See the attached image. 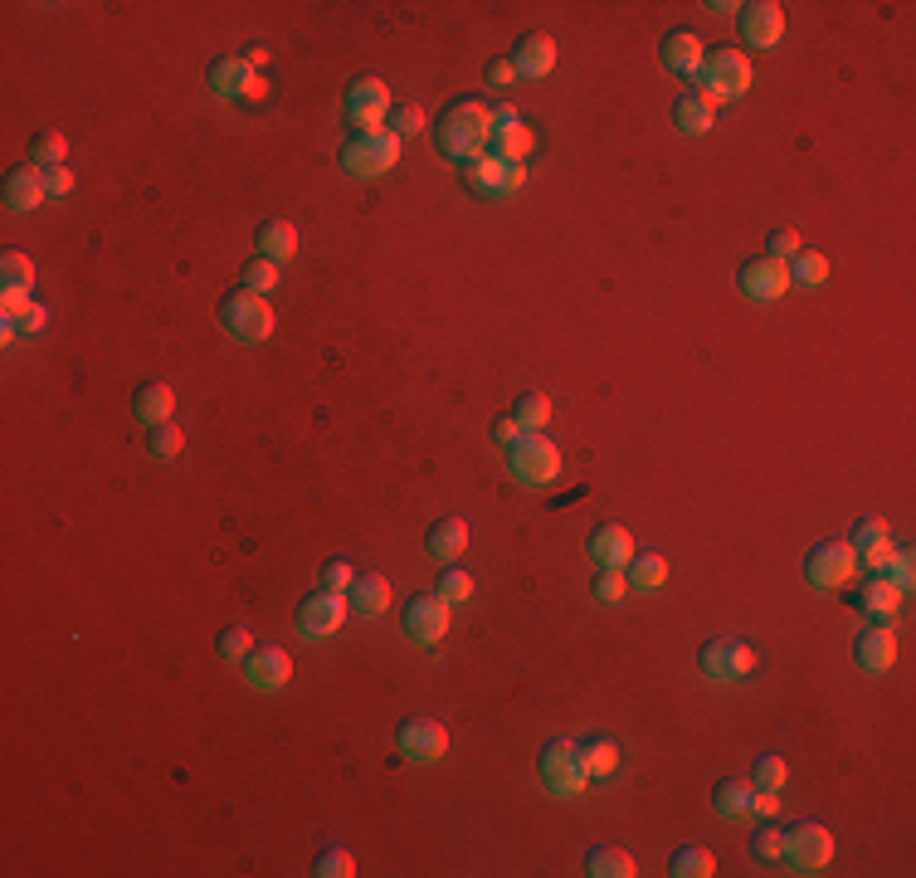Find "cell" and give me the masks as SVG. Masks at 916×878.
<instances>
[{
	"label": "cell",
	"instance_id": "6da1fadb",
	"mask_svg": "<svg viewBox=\"0 0 916 878\" xmlns=\"http://www.w3.org/2000/svg\"><path fill=\"white\" fill-rule=\"evenodd\" d=\"M434 142L449 162L468 166L478 156H488V142H493V108L478 103V98H463V103H449L444 118L434 128Z\"/></svg>",
	"mask_w": 916,
	"mask_h": 878
},
{
	"label": "cell",
	"instance_id": "7a4b0ae2",
	"mask_svg": "<svg viewBox=\"0 0 916 878\" xmlns=\"http://www.w3.org/2000/svg\"><path fill=\"white\" fill-rule=\"evenodd\" d=\"M693 84L711 108L731 103V98H746V88H751V59H746L741 50H731V44L707 50V59H703V69H697Z\"/></svg>",
	"mask_w": 916,
	"mask_h": 878
},
{
	"label": "cell",
	"instance_id": "3957f363",
	"mask_svg": "<svg viewBox=\"0 0 916 878\" xmlns=\"http://www.w3.org/2000/svg\"><path fill=\"white\" fill-rule=\"evenodd\" d=\"M220 322H224V332L234 337V342H268L274 337V308H268V298L264 293H249V288H234V293H224L220 298Z\"/></svg>",
	"mask_w": 916,
	"mask_h": 878
},
{
	"label": "cell",
	"instance_id": "277c9868",
	"mask_svg": "<svg viewBox=\"0 0 916 878\" xmlns=\"http://www.w3.org/2000/svg\"><path fill=\"white\" fill-rule=\"evenodd\" d=\"M507 469H512V479L527 483V489H547V483L561 479V449L541 430H522V439L507 449Z\"/></svg>",
	"mask_w": 916,
	"mask_h": 878
},
{
	"label": "cell",
	"instance_id": "5b68a950",
	"mask_svg": "<svg viewBox=\"0 0 916 878\" xmlns=\"http://www.w3.org/2000/svg\"><path fill=\"white\" fill-rule=\"evenodd\" d=\"M342 166L356 176V182H371V176H386L390 166H400V138L386 132H352L342 142Z\"/></svg>",
	"mask_w": 916,
	"mask_h": 878
},
{
	"label": "cell",
	"instance_id": "8992f818",
	"mask_svg": "<svg viewBox=\"0 0 916 878\" xmlns=\"http://www.w3.org/2000/svg\"><path fill=\"white\" fill-rule=\"evenodd\" d=\"M697 669H703V679H707V683L727 689V683H741L746 673L755 669V649H751V645H741V639L717 635V639H707V645L697 649Z\"/></svg>",
	"mask_w": 916,
	"mask_h": 878
},
{
	"label": "cell",
	"instance_id": "52a82bcc",
	"mask_svg": "<svg viewBox=\"0 0 916 878\" xmlns=\"http://www.w3.org/2000/svg\"><path fill=\"white\" fill-rule=\"evenodd\" d=\"M541 781H547L551 795H581L585 786H591L585 761H581V747H575L571 737L547 742V751H541Z\"/></svg>",
	"mask_w": 916,
	"mask_h": 878
},
{
	"label": "cell",
	"instance_id": "ba28073f",
	"mask_svg": "<svg viewBox=\"0 0 916 878\" xmlns=\"http://www.w3.org/2000/svg\"><path fill=\"white\" fill-rule=\"evenodd\" d=\"M780 859H785L795 874H824L829 859H834V835L824 825H814V820H805V825L785 830V849H780Z\"/></svg>",
	"mask_w": 916,
	"mask_h": 878
},
{
	"label": "cell",
	"instance_id": "9c48e42d",
	"mask_svg": "<svg viewBox=\"0 0 916 878\" xmlns=\"http://www.w3.org/2000/svg\"><path fill=\"white\" fill-rule=\"evenodd\" d=\"M390 88L380 84V78H356L352 88H346V122H352L356 132H386V122H390Z\"/></svg>",
	"mask_w": 916,
	"mask_h": 878
},
{
	"label": "cell",
	"instance_id": "30bf717a",
	"mask_svg": "<svg viewBox=\"0 0 916 878\" xmlns=\"http://www.w3.org/2000/svg\"><path fill=\"white\" fill-rule=\"evenodd\" d=\"M853 571H858V561H853V547L848 542H819L805 557V581L819 585V591H839V585H848Z\"/></svg>",
	"mask_w": 916,
	"mask_h": 878
},
{
	"label": "cell",
	"instance_id": "8fae6325",
	"mask_svg": "<svg viewBox=\"0 0 916 878\" xmlns=\"http://www.w3.org/2000/svg\"><path fill=\"white\" fill-rule=\"evenodd\" d=\"M395 747H400L405 761H439L449 751V732L444 723H434V717H405L400 732H395Z\"/></svg>",
	"mask_w": 916,
	"mask_h": 878
},
{
	"label": "cell",
	"instance_id": "7c38bea8",
	"mask_svg": "<svg viewBox=\"0 0 916 878\" xmlns=\"http://www.w3.org/2000/svg\"><path fill=\"white\" fill-rule=\"evenodd\" d=\"M737 284H741V293L751 303H775V298H785L790 288V268L780 264V259H771V254H761V259H746L741 264V274H737Z\"/></svg>",
	"mask_w": 916,
	"mask_h": 878
},
{
	"label": "cell",
	"instance_id": "4fadbf2b",
	"mask_svg": "<svg viewBox=\"0 0 916 878\" xmlns=\"http://www.w3.org/2000/svg\"><path fill=\"white\" fill-rule=\"evenodd\" d=\"M468 172V186L478 190V196H517L527 182V166H517V162H503V156H478V162H468L463 166Z\"/></svg>",
	"mask_w": 916,
	"mask_h": 878
},
{
	"label": "cell",
	"instance_id": "5bb4252c",
	"mask_svg": "<svg viewBox=\"0 0 916 878\" xmlns=\"http://www.w3.org/2000/svg\"><path fill=\"white\" fill-rule=\"evenodd\" d=\"M737 15H741V40L751 44V50H775V44L785 40V10H780L775 0H751Z\"/></svg>",
	"mask_w": 916,
	"mask_h": 878
},
{
	"label": "cell",
	"instance_id": "9a60e30c",
	"mask_svg": "<svg viewBox=\"0 0 916 878\" xmlns=\"http://www.w3.org/2000/svg\"><path fill=\"white\" fill-rule=\"evenodd\" d=\"M405 635H410L415 645L434 649L439 639L449 635V601H439V595H415V601L405 605Z\"/></svg>",
	"mask_w": 916,
	"mask_h": 878
},
{
	"label": "cell",
	"instance_id": "2e32d148",
	"mask_svg": "<svg viewBox=\"0 0 916 878\" xmlns=\"http://www.w3.org/2000/svg\"><path fill=\"white\" fill-rule=\"evenodd\" d=\"M531 146H537V138H531V128L522 118H517V108H497L493 112V142H488V152L493 156H503V162H517L522 166L527 156H531Z\"/></svg>",
	"mask_w": 916,
	"mask_h": 878
},
{
	"label": "cell",
	"instance_id": "e0dca14e",
	"mask_svg": "<svg viewBox=\"0 0 916 878\" xmlns=\"http://www.w3.org/2000/svg\"><path fill=\"white\" fill-rule=\"evenodd\" d=\"M288 679H293V659H288V649L264 645V649H254V655L244 659V683H249L254 693H278Z\"/></svg>",
	"mask_w": 916,
	"mask_h": 878
},
{
	"label": "cell",
	"instance_id": "ac0fdd59",
	"mask_svg": "<svg viewBox=\"0 0 916 878\" xmlns=\"http://www.w3.org/2000/svg\"><path fill=\"white\" fill-rule=\"evenodd\" d=\"M346 621V601L336 591H322V595H308V601L298 605V629L308 639H327V635H336Z\"/></svg>",
	"mask_w": 916,
	"mask_h": 878
},
{
	"label": "cell",
	"instance_id": "d6986e66",
	"mask_svg": "<svg viewBox=\"0 0 916 878\" xmlns=\"http://www.w3.org/2000/svg\"><path fill=\"white\" fill-rule=\"evenodd\" d=\"M853 561L858 567H868L873 571V577H882V571H887V561H892V533H887V523H878V517H863V523L853 527Z\"/></svg>",
	"mask_w": 916,
	"mask_h": 878
},
{
	"label": "cell",
	"instance_id": "ffe728a7",
	"mask_svg": "<svg viewBox=\"0 0 916 878\" xmlns=\"http://www.w3.org/2000/svg\"><path fill=\"white\" fill-rule=\"evenodd\" d=\"M853 659H858V669H868V673H887L892 663H897V635H892V625H868L863 635L853 639Z\"/></svg>",
	"mask_w": 916,
	"mask_h": 878
},
{
	"label": "cell",
	"instance_id": "44dd1931",
	"mask_svg": "<svg viewBox=\"0 0 916 878\" xmlns=\"http://www.w3.org/2000/svg\"><path fill=\"white\" fill-rule=\"evenodd\" d=\"M585 551L595 557V567L625 571V567H629V557H634V537H629L619 523H599L595 533H591V542H585Z\"/></svg>",
	"mask_w": 916,
	"mask_h": 878
},
{
	"label": "cell",
	"instance_id": "7402d4cb",
	"mask_svg": "<svg viewBox=\"0 0 916 878\" xmlns=\"http://www.w3.org/2000/svg\"><path fill=\"white\" fill-rule=\"evenodd\" d=\"M659 54H663V69H673L677 78H697V69H703V59H707V44L697 40L693 30H673Z\"/></svg>",
	"mask_w": 916,
	"mask_h": 878
},
{
	"label": "cell",
	"instance_id": "603a6c76",
	"mask_svg": "<svg viewBox=\"0 0 916 878\" xmlns=\"http://www.w3.org/2000/svg\"><path fill=\"white\" fill-rule=\"evenodd\" d=\"M424 547H429V557H434V561L454 567L463 551H468V523H463V517H439V523L424 533Z\"/></svg>",
	"mask_w": 916,
	"mask_h": 878
},
{
	"label": "cell",
	"instance_id": "cb8c5ba5",
	"mask_svg": "<svg viewBox=\"0 0 916 878\" xmlns=\"http://www.w3.org/2000/svg\"><path fill=\"white\" fill-rule=\"evenodd\" d=\"M386 605H390V581L376 577V571L356 577L352 591H346V611L361 615V621H376V615H386Z\"/></svg>",
	"mask_w": 916,
	"mask_h": 878
},
{
	"label": "cell",
	"instance_id": "d4e9b609",
	"mask_svg": "<svg viewBox=\"0 0 916 878\" xmlns=\"http://www.w3.org/2000/svg\"><path fill=\"white\" fill-rule=\"evenodd\" d=\"M512 69L522 78H547L556 69V44H551V35H527L512 50Z\"/></svg>",
	"mask_w": 916,
	"mask_h": 878
},
{
	"label": "cell",
	"instance_id": "484cf974",
	"mask_svg": "<svg viewBox=\"0 0 916 878\" xmlns=\"http://www.w3.org/2000/svg\"><path fill=\"white\" fill-rule=\"evenodd\" d=\"M258 244V259H268V264H288L293 254H298V230H293L288 220H264L254 234Z\"/></svg>",
	"mask_w": 916,
	"mask_h": 878
},
{
	"label": "cell",
	"instance_id": "4316f807",
	"mask_svg": "<svg viewBox=\"0 0 916 878\" xmlns=\"http://www.w3.org/2000/svg\"><path fill=\"white\" fill-rule=\"evenodd\" d=\"M254 78H258V69H249L244 54H234V59H214V64H210V88H214L220 98H244Z\"/></svg>",
	"mask_w": 916,
	"mask_h": 878
},
{
	"label": "cell",
	"instance_id": "83f0119b",
	"mask_svg": "<svg viewBox=\"0 0 916 878\" xmlns=\"http://www.w3.org/2000/svg\"><path fill=\"white\" fill-rule=\"evenodd\" d=\"M40 200H49V196H44L40 166H20V172L5 176V206L10 210H20V216H25V210H35Z\"/></svg>",
	"mask_w": 916,
	"mask_h": 878
},
{
	"label": "cell",
	"instance_id": "f1b7e54d",
	"mask_svg": "<svg viewBox=\"0 0 916 878\" xmlns=\"http://www.w3.org/2000/svg\"><path fill=\"white\" fill-rule=\"evenodd\" d=\"M176 410V391L162 386V381H152V386L137 391V400H132V415L146 425V430H156V425H166Z\"/></svg>",
	"mask_w": 916,
	"mask_h": 878
},
{
	"label": "cell",
	"instance_id": "f546056e",
	"mask_svg": "<svg viewBox=\"0 0 916 878\" xmlns=\"http://www.w3.org/2000/svg\"><path fill=\"white\" fill-rule=\"evenodd\" d=\"M858 611L873 615V621H882V625H892V615L902 611V591L887 577H873L863 591H858Z\"/></svg>",
	"mask_w": 916,
	"mask_h": 878
},
{
	"label": "cell",
	"instance_id": "4dcf8cb0",
	"mask_svg": "<svg viewBox=\"0 0 916 878\" xmlns=\"http://www.w3.org/2000/svg\"><path fill=\"white\" fill-rule=\"evenodd\" d=\"M711 122H717V108H711L703 94H683L673 103V128L687 132V138H707Z\"/></svg>",
	"mask_w": 916,
	"mask_h": 878
},
{
	"label": "cell",
	"instance_id": "1f68e13d",
	"mask_svg": "<svg viewBox=\"0 0 916 878\" xmlns=\"http://www.w3.org/2000/svg\"><path fill=\"white\" fill-rule=\"evenodd\" d=\"M585 874L591 878H634V854L629 849H615V844H595L591 854H585Z\"/></svg>",
	"mask_w": 916,
	"mask_h": 878
},
{
	"label": "cell",
	"instance_id": "d6a6232c",
	"mask_svg": "<svg viewBox=\"0 0 916 878\" xmlns=\"http://www.w3.org/2000/svg\"><path fill=\"white\" fill-rule=\"evenodd\" d=\"M625 581L634 585V591H649L653 595L663 581H669V561H663L659 551H643V557L634 551V557H629V567H625Z\"/></svg>",
	"mask_w": 916,
	"mask_h": 878
},
{
	"label": "cell",
	"instance_id": "836d02e7",
	"mask_svg": "<svg viewBox=\"0 0 916 878\" xmlns=\"http://www.w3.org/2000/svg\"><path fill=\"white\" fill-rule=\"evenodd\" d=\"M751 781H721L717 791H711V805H717L721 820H746L751 815Z\"/></svg>",
	"mask_w": 916,
	"mask_h": 878
},
{
	"label": "cell",
	"instance_id": "e575fe53",
	"mask_svg": "<svg viewBox=\"0 0 916 878\" xmlns=\"http://www.w3.org/2000/svg\"><path fill=\"white\" fill-rule=\"evenodd\" d=\"M669 874L673 878H711L717 874V859H711V849H703V844H683V849L673 854Z\"/></svg>",
	"mask_w": 916,
	"mask_h": 878
},
{
	"label": "cell",
	"instance_id": "d590c367",
	"mask_svg": "<svg viewBox=\"0 0 916 878\" xmlns=\"http://www.w3.org/2000/svg\"><path fill=\"white\" fill-rule=\"evenodd\" d=\"M581 761H585V776H591V781H605V776H615V767H619V747L609 737H595L581 747Z\"/></svg>",
	"mask_w": 916,
	"mask_h": 878
},
{
	"label": "cell",
	"instance_id": "8d00e7d4",
	"mask_svg": "<svg viewBox=\"0 0 916 878\" xmlns=\"http://www.w3.org/2000/svg\"><path fill=\"white\" fill-rule=\"evenodd\" d=\"M785 268H790V284H805V288L829 284V259H824V254H814V250H799Z\"/></svg>",
	"mask_w": 916,
	"mask_h": 878
},
{
	"label": "cell",
	"instance_id": "74e56055",
	"mask_svg": "<svg viewBox=\"0 0 916 878\" xmlns=\"http://www.w3.org/2000/svg\"><path fill=\"white\" fill-rule=\"evenodd\" d=\"M64 162H69V142H64L59 132H40V138L30 142V166L49 172V166H64Z\"/></svg>",
	"mask_w": 916,
	"mask_h": 878
},
{
	"label": "cell",
	"instance_id": "f35d334b",
	"mask_svg": "<svg viewBox=\"0 0 916 878\" xmlns=\"http://www.w3.org/2000/svg\"><path fill=\"white\" fill-rule=\"evenodd\" d=\"M0 288H20V293L35 288V259L10 250L5 259H0Z\"/></svg>",
	"mask_w": 916,
	"mask_h": 878
},
{
	"label": "cell",
	"instance_id": "ab89813d",
	"mask_svg": "<svg viewBox=\"0 0 916 878\" xmlns=\"http://www.w3.org/2000/svg\"><path fill=\"white\" fill-rule=\"evenodd\" d=\"M44 328H49V308H44V303H30L15 322H5V342H15V337H40Z\"/></svg>",
	"mask_w": 916,
	"mask_h": 878
},
{
	"label": "cell",
	"instance_id": "60d3db41",
	"mask_svg": "<svg viewBox=\"0 0 916 878\" xmlns=\"http://www.w3.org/2000/svg\"><path fill=\"white\" fill-rule=\"evenodd\" d=\"M240 284L249 288V293H274L278 288V264H268V259H249L244 264V274H240Z\"/></svg>",
	"mask_w": 916,
	"mask_h": 878
},
{
	"label": "cell",
	"instance_id": "b9f144b4",
	"mask_svg": "<svg viewBox=\"0 0 916 878\" xmlns=\"http://www.w3.org/2000/svg\"><path fill=\"white\" fill-rule=\"evenodd\" d=\"M312 874H318V878H352V874H356V859L342 849V844H332V849H322V854H318Z\"/></svg>",
	"mask_w": 916,
	"mask_h": 878
},
{
	"label": "cell",
	"instance_id": "7bdbcfd3",
	"mask_svg": "<svg viewBox=\"0 0 916 878\" xmlns=\"http://www.w3.org/2000/svg\"><path fill=\"white\" fill-rule=\"evenodd\" d=\"M785 776H790L785 761H780L775 751H765V757L755 761V771H751V786H755V791H780V786H785Z\"/></svg>",
	"mask_w": 916,
	"mask_h": 878
},
{
	"label": "cell",
	"instance_id": "ee69618b",
	"mask_svg": "<svg viewBox=\"0 0 916 878\" xmlns=\"http://www.w3.org/2000/svg\"><path fill=\"white\" fill-rule=\"evenodd\" d=\"M512 415H517V425H522V430H541V425L551 420V400L541 396V391H531V396L517 400Z\"/></svg>",
	"mask_w": 916,
	"mask_h": 878
},
{
	"label": "cell",
	"instance_id": "f6af8a7d",
	"mask_svg": "<svg viewBox=\"0 0 916 878\" xmlns=\"http://www.w3.org/2000/svg\"><path fill=\"white\" fill-rule=\"evenodd\" d=\"M434 595H439V601H449V605H463L473 595V577H468V571H459V567H444Z\"/></svg>",
	"mask_w": 916,
	"mask_h": 878
},
{
	"label": "cell",
	"instance_id": "bcb514c9",
	"mask_svg": "<svg viewBox=\"0 0 916 878\" xmlns=\"http://www.w3.org/2000/svg\"><path fill=\"white\" fill-rule=\"evenodd\" d=\"M386 128L405 142V138H420V132L429 128V122H424V112L415 108V103H400V108H390V122H386Z\"/></svg>",
	"mask_w": 916,
	"mask_h": 878
},
{
	"label": "cell",
	"instance_id": "7dc6e473",
	"mask_svg": "<svg viewBox=\"0 0 916 878\" xmlns=\"http://www.w3.org/2000/svg\"><path fill=\"white\" fill-rule=\"evenodd\" d=\"M180 445H186V435H180L172 420L156 425V430H146V449H152L156 459H176V454H180Z\"/></svg>",
	"mask_w": 916,
	"mask_h": 878
},
{
	"label": "cell",
	"instance_id": "c3c4849f",
	"mask_svg": "<svg viewBox=\"0 0 916 878\" xmlns=\"http://www.w3.org/2000/svg\"><path fill=\"white\" fill-rule=\"evenodd\" d=\"M214 649H220V659H249L254 655V635L240 629V625H230L220 639H214Z\"/></svg>",
	"mask_w": 916,
	"mask_h": 878
},
{
	"label": "cell",
	"instance_id": "681fc988",
	"mask_svg": "<svg viewBox=\"0 0 916 878\" xmlns=\"http://www.w3.org/2000/svg\"><path fill=\"white\" fill-rule=\"evenodd\" d=\"M625 591H629L625 571H615V567H599V577H595V601L615 605V601H625Z\"/></svg>",
	"mask_w": 916,
	"mask_h": 878
},
{
	"label": "cell",
	"instance_id": "f907efd6",
	"mask_svg": "<svg viewBox=\"0 0 916 878\" xmlns=\"http://www.w3.org/2000/svg\"><path fill=\"white\" fill-rule=\"evenodd\" d=\"M780 849H785V830H755V839H751V854L761 864H780Z\"/></svg>",
	"mask_w": 916,
	"mask_h": 878
},
{
	"label": "cell",
	"instance_id": "816d5d0a",
	"mask_svg": "<svg viewBox=\"0 0 916 878\" xmlns=\"http://www.w3.org/2000/svg\"><path fill=\"white\" fill-rule=\"evenodd\" d=\"M892 585H897L902 595L912 591V577H916V567H912V551H892V561H887V571H882Z\"/></svg>",
	"mask_w": 916,
	"mask_h": 878
},
{
	"label": "cell",
	"instance_id": "f5cc1de1",
	"mask_svg": "<svg viewBox=\"0 0 916 878\" xmlns=\"http://www.w3.org/2000/svg\"><path fill=\"white\" fill-rule=\"evenodd\" d=\"M352 581H356L352 561H327V567H322V585H327V591L342 595V591H352Z\"/></svg>",
	"mask_w": 916,
	"mask_h": 878
},
{
	"label": "cell",
	"instance_id": "db71d44e",
	"mask_svg": "<svg viewBox=\"0 0 916 878\" xmlns=\"http://www.w3.org/2000/svg\"><path fill=\"white\" fill-rule=\"evenodd\" d=\"M799 250H805V244H799V234H795V230H775V234H771V250H765V254L780 259V264H790V259H795Z\"/></svg>",
	"mask_w": 916,
	"mask_h": 878
},
{
	"label": "cell",
	"instance_id": "11a10c76",
	"mask_svg": "<svg viewBox=\"0 0 916 878\" xmlns=\"http://www.w3.org/2000/svg\"><path fill=\"white\" fill-rule=\"evenodd\" d=\"M40 176H44V196H69V190H74L69 166H49V172H40Z\"/></svg>",
	"mask_w": 916,
	"mask_h": 878
},
{
	"label": "cell",
	"instance_id": "9f6ffc18",
	"mask_svg": "<svg viewBox=\"0 0 916 878\" xmlns=\"http://www.w3.org/2000/svg\"><path fill=\"white\" fill-rule=\"evenodd\" d=\"M25 308H30V293H20V288H0V318H5V322H15Z\"/></svg>",
	"mask_w": 916,
	"mask_h": 878
},
{
	"label": "cell",
	"instance_id": "6f0895ef",
	"mask_svg": "<svg viewBox=\"0 0 916 878\" xmlns=\"http://www.w3.org/2000/svg\"><path fill=\"white\" fill-rule=\"evenodd\" d=\"M493 439L512 449L517 439H522V425H517V415H497V420H493Z\"/></svg>",
	"mask_w": 916,
	"mask_h": 878
},
{
	"label": "cell",
	"instance_id": "680465c9",
	"mask_svg": "<svg viewBox=\"0 0 916 878\" xmlns=\"http://www.w3.org/2000/svg\"><path fill=\"white\" fill-rule=\"evenodd\" d=\"M775 810H780V791H751V815L775 820Z\"/></svg>",
	"mask_w": 916,
	"mask_h": 878
},
{
	"label": "cell",
	"instance_id": "91938a15",
	"mask_svg": "<svg viewBox=\"0 0 916 878\" xmlns=\"http://www.w3.org/2000/svg\"><path fill=\"white\" fill-rule=\"evenodd\" d=\"M512 78H517L512 59H493V64H488V84H493V88H507V84H512Z\"/></svg>",
	"mask_w": 916,
	"mask_h": 878
},
{
	"label": "cell",
	"instance_id": "94428289",
	"mask_svg": "<svg viewBox=\"0 0 916 878\" xmlns=\"http://www.w3.org/2000/svg\"><path fill=\"white\" fill-rule=\"evenodd\" d=\"M244 64H249V69H264V64H268V50H264V44H249V50H244Z\"/></svg>",
	"mask_w": 916,
	"mask_h": 878
},
{
	"label": "cell",
	"instance_id": "6125c7cd",
	"mask_svg": "<svg viewBox=\"0 0 916 878\" xmlns=\"http://www.w3.org/2000/svg\"><path fill=\"white\" fill-rule=\"evenodd\" d=\"M268 98V84L264 78H254V84H249V94H244V103H264Z\"/></svg>",
	"mask_w": 916,
	"mask_h": 878
}]
</instances>
